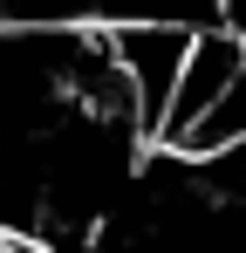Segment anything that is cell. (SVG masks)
Here are the masks:
<instances>
[{
  "label": "cell",
  "mask_w": 246,
  "mask_h": 253,
  "mask_svg": "<svg viewBox=\"0 0 246 253\" xmlns=\"http://www.w3.org/2000/svg\"><path fill=\"white\" fill-rule=\"evenodd\" d=\"M103 28H110V55H117L123 89H130V124L144 137H158L164 110H171V89H178V69H185V48H192V28L164 21V14L103 21Z\"/></svg>",
  "instance_id": "6da1fadb"
},
{
  "label": "cell",
  "mask_w": 246,
  "mask_h": 253,
  "mask_svg": "<svg viewBox=\"0 0 246 253\" xmlns=\"http://www.w3.org/2000/svg\"><path fill=\"white\" fill-rule=\"evenodd\" d=\"M246 48L226 35V28H192V48H185V69H178V89H171V110H164V144H178L185 130L199 124L205 110L226 96V83L240 76Z\"/></svg>",
  "instance_id": "7a4b0ae2"
},
{
  "label": "cell",
  "mask_w": 246,
  "mask_h": 253,
  "mask_svg": "<svg viewBox=\"0 0 246 253\" xmlns=\"http://www.w3.org/2000/svg\"><path fill=\"white\" fill-rule=\"evenodd\" d=\"M240 144H246V62H240V76L226 83V96H219L171 151L192 158V165H212V158H226V151H240Z\"/></svg>",
  "instance_id": "3957f363"
}]
</instances>
